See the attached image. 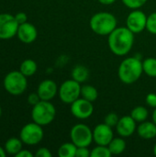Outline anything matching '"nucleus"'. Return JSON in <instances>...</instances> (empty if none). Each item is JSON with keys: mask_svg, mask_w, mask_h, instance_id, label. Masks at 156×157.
I'll list each match as a JSON object with an SVG mask.
<instances>
[{"mask_svg": "<svg viewBox=\"0 0 156 157\" xmlns=\"http://www.w3.org/2000/svg\"><path fill=\"white\" fill-rule=\"evenodd\" d=\"M146 29L151 33L156 35V12L150 14L147 17Z\"/></svg>", "mask_w": 156, "mask_h": 157, "instance_id": "nucleus-27", "label": "nucleus"}, {"mask_svg": "<svg viewBox=\"0 0 156 157\" xmlns=\"http://www.w3.org/2000/svg\"><path fill=\"white\" fill-rule=\"evenodd\" d=\"M126 142L123 139V137H114L112 139V141L109 143V144L108 145L111 155H121L122 153H124V151L126 150Z\"/></svg>", "mask_w": 156, "mask_h": 157, "instance_id": "nucleus-18", "label": "nucleus"}, {"mask_svg": "<svg viewBox=\"0 0 156 157\" xmlns=\"http://www.w3.org/2000/svg\"><path fill=\"white\" fill-rule=\"evenodd\" d=\"M6 152L5 148L0 146V157H6Z\"/></svg>", "mask_w": 156, "mask_h": 157, "instance_id": "nucleus-36", "label": "nucleus"}, {"mask_svg": "<svg viewBox=\"0 0 156 157\" xmlns=\"http://www.w3.org/2000/svg\"><path fill=\"white\" fill-rule=\"evenodd\" d=\"M38 70V65L36 62L32 59H26L24 60L19 67V71L27 77L32 76Z\"/></svg>", "mask_w": 156, "mask_h": 157, "instance_id": "nucleus-20", "label": "nucleus"}, {"mask_svg": "<svg viewBox=\"0 0 156 157\" xmlns=\"http://www.w3.org/2000/svg\"><path fill=\"white\" fill-rule=\"evenodd\" d=\"M119 116L117 113L115 112H109L106 117H105V121H104V123H106L107 125H108L109 127L111 128H114L117 126L118 122H119Z\"/></svg>", "mask_w": 156, "mask_h": 157, "instance_id": "nucleus-28", "label": "nucleus"}, {"mask_svg": "<svg viewBox=\"0 0 156 157\" xmlns=\"http://www.w3.org/2000/svg\"><path fill=\"white\" fill-rule=\"evenodd\" d=\"M81 84L72 79L65 80L58 89L60 99L65 104H72L81 97Z\"/></svg>", "mask_w": 156, "mask_h": 157, "instance_id": "nucleus-8", "label": "nucleus"}, {"mask_svg": "<svg viewBox=\"0 0 156 157\" xmlns=\"http://www.w3.org/2000/svg\"><path fill=\"white\" fill-rule=\"evenodd\" d=\"M146 14L139 9H133L126 18V27L134 34L143 32L147 24Z\"/></svg>", "mask_w": 156, "mask_h": 157, "instance_id": "nucleus-10", "label": "nucleus"}, {"mask_svg": "<svg viewBox=\"0 0 156 157\" xmlns=\"http://www.w3.org/2000/svg\"><path fill=\"white\" fill-rule=\"evenodd\" d=\"M17 36L21 42L29 44L36 40L38 37V30L33 24L27 21L18 26Z\"/></svg>", "mask_w": 156, "mask_h": 157, "instance_id": "nucleus-14", "label": "nucleus"}, {"mask_svg": "<svg viewBox=\"0 0 156 157\" xmlns=\"http://www.w3.org/2000/svg\"><path fill=\"white\" fill-rule=\"evenodd\" d=\"M134 43V33L127 27H117L108 38L109 50L117 56L128 54Z\"/></svg>", "mask_w": 156, "mask_h": 157, "instance_id": "nucleus-1", "label": "nucleus"}, {"mask_svg": "<svg viewBox=\"0 0 156 157\" xmlns=\"http://www.w3.org/2000/svg\"><path fill=\"white\" fill-rule=\"evenodd\" d=\"M152 120H153V121L156 124V108L154 109V110L153 111V115H152Z\"/></svg>", "mask_w": 156, "mask_h": 157, "instance_id": "nucleus-37", "label": "nucleus"}, {"mask_svg": "<svg viewBox=\"0 0 156 157\" xmlns=\"http://www.w3.org/2000/svg\"><path fill=\"white\" fill-rule=\"evenodd\" d=\"M143 73L150 77H156V58H146L143 61Z\"/></svg>", "mask_w": 156, "mask_h": 157, "instance_id": "nucleus-24", "label": "nucleus"}, {"mask_svg": "<svg viewBox=\"0 0 156 157\" xmlns=\"http://www.w3.org/2000/svg\"><path fill=\"white\" fill-rule=\"evenodd\" d=\"M37 93L41 100L51 101L58 93V86L53 80L46 79L40 83Z\"/></svg>", "mask_w": 156, "mask_h": 157, "instance_id": "nucleus-15", "label": "nucleus"}, {"mask_svg": "<svg viewBox=\"0 0 156 157\" xmlns=\"http://www.w3.org/2000/svg\"><path fill=\"white\" fill-rule=\"evenodd\" d=\"M148 0H121L124 6H126L128 8L131 9H140L142 6H143Z\"/></svg>", "mask_w": 156, "mask_h": 157, "instance_id": "nucleus-26", "label": "nucleus"}, {"mask_svg": "<svg viewBox=\"0 0 156 157\" xmlns=\"http://www.w3.org/2000/svg\"><path fill=\"white\" fill-rule=\"evenodd\" d=\"M131 116L136 122L141 123L147 121L149 117V111L143 106H137L131 111Z\"/></svg>", "mask_w": 156, "mask_h": 157, "instance_id": "nucleus-22", "label": "nucleus"}, {"mask_svg": "<svg viewBox=\"0 0 156 157\" xmlns=\"http://www.w3.org/2000/svg\"><path fill=\"white\" fill-rule=\"evenodd\" d=\"M91 155V151H89L88 147H77L75 157H89Z\"/></svg>", "mask_w": 156, "mask_h": 157, "instance_id": "nucleus-30", "label": "nucleus"}, {"mask_svg": "<svg viewBox=\"0 0 156 157\" xmlns=\"http://www.w3.org/2000/svg\"><path fill=\"white\" fill-rule=\"evenodd\" d=\"M111 153L107 145H97L91 150V157H109Z\"/></svg>", "mask_w": 156, "mask_h": 157, "instance_id": "nucleus-25", "label": "nucleus"}, {"mask_svg": "<svg viewBox=\"0 0 156 157\" xmlns=\"http://www.w3.org/2000/svg\"><path fill=\"white\" fill-rule=\"evenodd\" d=\"M71 142L77 147H89L93 139V131L84 123H77L74 125L70 131Z\"/></svg>", "mask_w": 156, "mask_h": 157, "instance_id": "nucleus-6", "label": "nucleus"}, {"mask_svg": "<svg viewBox=\"0 0 156 157\" xmlns=\"http://www.w3.org/2000/svg\"><path fill=\"white\" fill-rule=\"evenodd\" d=\"M136 121L132 119L131 115L129 116H123L120 118L119 122L117 124L116 132L117 133L123 138H128L133 135V133L137 130V125Z\"/></svg>", "mask_w": 156, "mask_h": 157, "instance_id": "nucleus-13", "label": "nucleus"}, {"mask_svg": "<svg viewBox=\"0 0 156 157\" xmlns=\"http://www.w3.org/2000/svg\"><path fill=\"white\" fill-rule=\"evenodd\" d=\"M18 26L15 16L7 13L0 14V40H9L16 36Z\"/></svg>", "mask_w": 156, "mask_h": 157, "instance_id": "nucleus-9", "label": "nucleus"}, {"mask_svg": "<svg viewBox=\"0 0 156 157\" xmlns=\"http://www.w3.org/2000/svg\"><path fill=\"white\" fill-rule=\"evenodd\" d=\"M117 25L116 17L108 12L96 13L89 20L91 29L100 36H108L117 28Z\"/></svg>", "mask_w": 156, "mask_h": 157, "instance_id": "nucleus-3", "label": "nucleus"}, {"mask_svg": "<svg viewBox=\"0 0 156 157\" xmlns=\"http://www.w3.org/2000/svg\"><path fill=\"white\" fill-rule=\"evenodd\" d=\"M154 155L156 156V144H155V145L154 146Z\"/></svg>", "mask_w": 156, "mask_h": 157, "instance_id": "nucleus-38", "label": "nucleus"}, {"mask_svg": "<svg viewBox=\"0 0 156 157\" xmlns=\"http://www.w3.org/2000/svg\"><path fill=\"white\" fill-rule=\"evenodd\" d=\"M16 157H33V154L29 152V150H21L19 153H17Z\"/></svg>", "mask_w": 156, "mask_h": 157, "instance_id": "nucleus-34", "label": "nucleus"}, {"mask_svg": "<svg viewBox=\"0 0 156 157\" xmlns=\"http://www.w3.org/2000/svg\"><path fill=\"white\" fill-rule=\"evenodd\" d=\"M81 97L86 100L94 102L98 98V92L95 86L90 85H84L81 87Z\"/></svg>", "mask_w": 156, "mask_h": 157, "instance_id": "nucleus-21", "label": "nucleus"}, {"mask_svg": "<svg viewBox=\"0 0 156 157\" xmlns=\"http://www.w3.org/2000/svg\"><path fill=\"white\" fill-rule=\"evenodd\" d=\"M77 146L74 143H65L58 149V155L60 157H75Z\"/></svg>", "mask_w": 156, "mask_h": 157, "instance_id": "nucleus-23", "label": "nucleus"}, {"mask_svg": "<svg viewBox=\"0 0 156 157\" xmlns=\"http://www.w3.org/2000/svg\"><path fill=\"white\" fill-rule=\"evenodd\" d=\"M145 102L146 104L151 107V108H156V94L155 93H149L147 96H146V98H145Z\"/></svg>", "mask_w": 156, "mask_h": 157, "instance_id": "nucleus-29", "label": "nucleus"}, {"mask_svg": "<svg viewBox=\"0 0 156 157\" xmlns=\"http://www.w3.org/2000/svg\"><path fill=\"white\" fill-rule=\"evenodd\" d=\"M40 100H41V99H40V96L38 95V93H31V94H29V97H28V102H29V104L31 105L32 107H33L34 105H36L37 103H39Z\"/></svg>", "mask_w": 156, "mask_h": 157, "instance_id": "nucleus-31", "label": "nucleus"}, {"mask_svg": "<svg viewBox=\"0 0 156 157\" xmlns=\"http://www.w3.org/2000/svg\"><path fill=\"white\" fill-rule=\"evenodd\" d=\"M71 113L78 120H86L90 118L94 113L93 102L86 100L83 98H79L71 104Z\"/></svg>", "mask_w": 156, "mask_h": 157, "instance_id": "nucleus-11", "label": "nucleus"}, {"mask_svg": "<svg viewBox=\"0 0 156 157\" xmlns=\"http://www.w3.org/2000/svg\"><path fill=\"white\" fill-rule=\"evenodd\" d=\"M143 73V62L136 56L124 59L120 63L118 70L120 80L126 85H131L137 82L141 78Z\"/></svg>", "mask_w": 156, "mask_h": 157, "instance_id": "nucleus-2", "label": "nucleus"}, {"mask_svg": "<svg viewBox=\"0 0 156 157\" xmlns=\"http://www.w3.org/2000/svg\"><path fill=\"white\" fill-rule=\"evenodd\" d=\"M72 78L75 81H77L78 83L82 84L84 82H86L88 77H89V70L87 69L86 66L82 65V64H78L75 65L71 73Z\"/></svg>", "mask_w": 156, "mask_h": 157, "instance_id": "nucleus-17", "label": "nucleus"}, {"mask_svg": "<svg viewBox=\"0 0 156 157\" xmlns=\"http://www.w3.org/2000/svg\"><path fill=\"white\" fill-rule=\"evenodd\" d=\"M43 136L44 132L42 126L34 121L24 125L19 133V138L22 143L30 146L39 144L42 141Z\"/></svg>", "mask_w": 156, "mask_h": 157, "instance_id": "nucleus-7", "label": "nucleus"}, {"mask_svg": "<svg viewBox=\"0 0 156 157\" xmlns=\"http://www.w3.org/2000/svg\"><path fill=\"white\" fill-rule=\"evenodd\" d=\"M98 2L102 5H105V6H109V5H112L116 2V0H98Z\"/></svg>", "mask_w": 156, "mask_h": 157, "instance_id": "nucleus-35", "label": "nucleus"}, {"mask_svg": "<svg viewBox=\"0 0 156 157\" xmlns=\"http://www.w3.org/2000/svg\"><path fill=\"white\" fill-rule=\"evenodd\" d=\"M22 144L23 143L20 140V138H9L5 144V150L6 154L15 156L17 153H19L22 150Z\"/></svg>", "mask_w": 156, "mask_h": 157, "instance_id": "nucleus-19", "label": "nucleus"}, {"mask_svg": "<svg viewBox=\"0 0 156 157\" xmlns=\"http://www.w3.org/2000/svg\"><path fill=\"white\" fill-rule=\"evenodd\" d=\"M1 115H2V109H1V106H0V117H1Z\"/></svg>", "mask_w": 156, "mask_h": 157, "instance_id": "nucleus-39", "label": "nucleus"}, {"mask_svg": "<svg viewBox=\"0 0 156 157\" xmlns=\"http://www.w3.org/2000/svg\"><path fill=\"white\" fill-rule=\"evenodd\" d=\"M36 157H51V153L50 152V150L46 147H41L40 148L36 154H35Z\"/></svg>", "mask_w": 156, "mask_h": 157, "instance_id": "nucleus-32", "label": "nucleus"}, {"mask_svg": "<svg viewBox=\"0 0 156 157\" xmlns=\"http://www.w3.org/2000/svg\"><path fill=\"white\" fill-rule=\"evenodd\" d=\"M138 135L145 140H151L156 137V124L154 121H143L137 126Z\"/></svg>", "mask_w": 156, "mask_h": 157, "instance_id": "nucleus-16", "label": "nucleus"}, {"mask_svg": "<svg viewBox=\"0 0 156 157\" xmlns=\"http://www.w3.org/2000/svg\"><path fill=\"white\" fill-rule=\"evenodd\" d=\"M114 138L113 130L106 123L97 125L93 130V139L97 145H108Z\"/></svg>", "mask_w": 156, "mask_h": 157, "instance_id": "nucleus-12", "label": "nucleus"}, {"mask_svg": "<svg viewBox=\"0 0 156 157\" xmlns=\"http://www.w3.org/2000/svg\"><path fill=\"white\" fill-rule=\"evenodd\" d=\"M4 87L10 95L19 96L23 94L28 87L27 76L20 71H12L5 76Z\"/></svg>", "mask_w": 156, "mask_h": 157, "instance_id": "nucleus-5", "label": "nucleus"}, {"mask_svg": "<svg viewBox=\"0 0 156 157\" xmlns=\"http://www.w3.org/2000/svg\"><path fill=\"white\" fill-rule=\"evenodd\" d=\"M15 17H16V20L17 21V23L20 25V24H23L25 22H27L28 20V16L26 13L24 12H18L15 15Z\"/></svg>", "mask_w": 156, "mask_h": 157, "instance_id": "nucleus-33", "label": "nucleus"}, {"mask_svg": "<svg viewBox=\"0 0 156 157\" xmlns=\"http://www.w3.org/2000/svg\"><path fill=\"white\" fill-rule=\"evenodd\" d=\"M56 116V109L51 101L40 100L33 106L31 110L32 121L40 126L51 124Z\"/></svg>", "mask_w": 156, "mask_h": 157, "instance_id": "nucleus-4", "label": "nucleus"}]
</instances>
